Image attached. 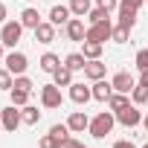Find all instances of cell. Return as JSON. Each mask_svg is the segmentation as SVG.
I'll use <instances>...</instances> for the list:
<instances>
[{"label": "cell", "instance_id": "1", "mask_svg": "<svg viewBox=\"0 0 148 148\" xmlns=\"http://www.w3.org/2000/svg\"><path fill=\"white\" fill-rule=\"evenodd\" d=\"M113 125H116V116L113 113H108V110H102L99 116H93L90 119V136H96V139H105L110 131H113Z\"/></svg>", "mask_w": 148, "mask_h": 148}, {"label": "cell", "instance_id": "2", "mask_svg": "<svg viewBox=\"0 0 148 148\" xmlns=\"http://www.w3.org/2000/svg\"><path fill=\"white\" fill-rule=\"evenodd\" d=\"M110 32H113V23H110V21H99V23H90V26H87V38H84V41L105 44V41H110Z\"/></svg>", "mask_w": 148, "mask_h": 148}, {"label": "cell", "instance_id": "3", "mask_svg": "<svg viewBox=\"0 0 148 148\" xmlns=\"http://www.w3.org/2000/svg\"><path fill=\"white\" fill-rule=\"evenodd\" d=\"M61 102H64V96H61V87H58L55 82L41 87V105H44L47 110H52V108H61Z\"/></svg>", "mask_w": 148, "mask_h": 148}, {"label": "cell", "instance_id": "4", "mask_svg": "<svg viewBox=\"0 0 148 148\" xmlns=\"http://www.w3.org/2000/svg\"><path fill=\"white\" fill-rule=\"evenodd\" d=\"M21 35H23V23L21 21H6L3 29H0V41H3L6 47H15L21 41Z\"/></svg>", "mask_w": 148, "mask_h": 148}, {"label": "cell", "instance_id": "5", "mask_svg": "<svg viewBox=\"0 0 148 148\" xmlns=\"http://www.w3.org/2000/svg\"><path fill=\"white\" fill-rule=\"evenodd\" d=\"M0 122H3V131H9V134H15L21 125H23V119H21V110H18V105H9V108H3L0 110Z\"/></svg>", "mask_w": 148, "mask_h": 148}, {"label": "cell", "instance_id": "6", "mask_svg": "<svg viewBox=\"0 0 148 148\" xmlns=\"http://www.w3.org/2000/svg\"><path fill=\"white\" fill-rule=\"evenodd\" d=\"M116 122H119V125H125V128H134V125H142V113H139V108L131 102L128 108L116 110Z\"/></svg>", "mask_w": 148, "mask_h": 148}, {"label": "cell", "instance_id": "7", "mask_svg": "<svg viewBox=\"0 0 148 148\" xmlns=\"http://www.w3.org/2000/svg\"><path fill=\"white\" fill-rule=\"evenodd\" d=\"M3 64H6V70L12 73V76H23L26 67H29V61H26L23 52H9V55L3 58Z\"/></svg>", "mask_w": 148, "mask_h": 148}, {"label": "cell", "instance_id": "8", "mask_svg": "<svg viewBox=\"0 0 148 148\" xmlns=\"http://www.w3.org/2000/svg\"><path fill=\"white\" fill-rule=\"evenodd\" d=\"M70 99L76 102V105H87V102L93 99V87H87V84H82V82H73V84H70Z\"/></svg>", "mask_w": 148, "mask_h": 148}, {"label": "cell", "instance_id": "9", "mask_svg": "<svg viewBox=\"0 0 148 148\" xmlns=\"http://www.w3.org/2000/svg\"><path fill=\"white\" fill-rule=\"evenodd\" d=\"M110 84H113V90H116V93H131V90L136 87L134 76H131V73H125V70H119V73H116V76L110 79Z\"/></svg>", "mask_w": 148, "mask_h": 148}, {"label": "cell", "instance_id": "10", "mask_svg": "<svg viewBox=\"0 0 148 148\" xmlns=\"http://www.w3.org/2000/svg\"><path fill=\"white\" fill-rule=\"evenodd\" d=\"M105 73H108V64H102V58H93L84 64V79H90V82L105 79Z\"/></svg>", "mask_w": 148, "mask_h": 148}, {"label": "cell", "instance_id": "11", "mask_svg": "<svg viewBox=\"0 0 148 148\" xmlns=\"http://www.w3.org/2000/svg\"><path fill=\"white\" fill-rule=\"evenodd\" d=\"M64 29H67V38L70 41H84L87 38V29H84V21L82 18H70V23Z\"/></svg>", "mask_w": 148, "mask_h": 148}, {"label": "cell", "instance_id": "12", "mask_svg": "<svg viewBox=\"0 0 148 148\" xmlns=\"http://www.w3.org/2000/svg\"><path fill=\"white\" fill-rule=\"evenodd\" d=\"M67 128H70L73 134H82L84 128H90L87 113H84V110H73V113H70V119H67Z\"/></svg>", "mask_w": 148, "mask_h": 148}, {"label": "cell", "instance_id": "13", "mask_svg": "<svg viewBox=\"0 0 148 148\" xmlns=\"http://www.w3.org/2000/svg\"><path fill=\"white\" fill-rule=\"evenodd\" d=\"M32 32H35V41H38V44H52V41H55V23H49V21H47V23L41 21L38 29H32Z\"/></svg>", "mask_w": 148, "mask_h": 148}, {"label": "cell", "instance_id": "14", "mask_svg": "<svg viewBox=\"0 0 148 148\" xmlns=\"http://www.w3.org/2000/svg\"><path fill=\"white\" fill-rule=\"evenodd\" d=\"M113 93H116V90H113V84H110V82H105V79L93 82V99H96V102H108Z\"/></svg>", "mask_w": 148, "mask_h": 148}, {"label": "cell", "instance_id": "15", "mask_svg": "<svg viewBox=\"0 0 148 148\" xmlns=\"http://www.w3.org/2000/svg\"><path fill=\"white\" fill-rule=\"evenodd\" d=\"M70 15H73L70 6H52V9H49V23H55V26L64 23V26H67V23H70Z\"/></svg>", "mask_w": 148, "mask_h": 148}, {"label": "cell", "instance_id": "16", "mask_svg": "<svg viewBox=\"0 0 148 148\" xmlns=\"http://www.w3.org/2000/svg\"><path fill=\"white\" fill-rule=\"evenodd\" d=\"M52 82H55L58 87H70V84H73V70L61 64V67H58V70L52 73Z\"/></svg>", "mask_w": 148, "mask_h": 148}, {"label": "cell", "instance_id": "17", "mask_svg": "<svg viewBox=\"0 0 148 148\" xmlns=\"http://www.w3.org/2000/svg\"><path fill=\"white\" fill-rule=\"evenodd\" d=\"M21 23H23V29H38V23H41L38 9H23L21 12Z\"/></svg>", "mask_w": 148, "mask_h": 148}, {"label": "cell", "instance_id": "18", "mask_svg": "<svg viewBox=\"0 0 148 148\" xmlns=\"http://www.w3.org/2000/svg\"><path fill=\"white\" fill-rule=\"evenodd\" d=\"M102 47H105V44H96V41H82V55H84L87 61L102 58Z\"/></svg>", "mask_w": 148, "mask_h": 148}, {"label": "cell", "instance_id": "19", "mask_svg": "<svg viewBox=\"0 0 148 148\" xmlns=\"http://www.w3.org/2000/svg\"><path fill=\"white\" fill-rule=\"evenodd\" d=\"M38 64H41V70H44V73H55V70L61 67V58H58L55 52H44Z\"/></svg>", "mask_w": 148, "mask_h": 148}, {"label": "cell", "instance_id": "20", "mask_svg": "<svg viewBox=\"0 0 148 148\" xmlns=\"http://www.w3.org/2000/svg\"><path fill=\"white\" fill-rule=\"evenodd\" d=\"M84 64H87V58H84L82 52H70V55L64 58V67H70L73 73H76V70H84Z\"/></svg>", "mask_w": 148, "mask_h": 148}, {"label": "cell", "instance_id": "21", "mask_svg": "<svg viewBox=\"0 0 148 148\" xmlns=\"http://www.w3.org/2000/svg\"><path fill=\"white\" fill-rule=\"evenodd\" d=\"M70 12L76 15V18L90 15V0H70Z\"/></svg>", "mask_w": 148, "mask_h": 148}, {"label": "cell", "instance_id": "22", "mask_svg": "<svg viewBox=\"0 0 148 148\" xmlns=\"http://www.w3.org/2000/svg\"><path fill=\"white\" fill-rule=\"evenodd\" d=\"M119 26L134 29V26H136V12H134V9H119Z\"/></svg>", "mask_w": 148, "mask_h": 148}, {"label": "cell", "instance_id": "23", "mask_svg": "<svg viewBox=\"0 0 148 148\" xmlns=\"http://www.w3.org/2000/svg\"><path fill=\"white\" fill-rule=\"evenodd\" d=\"M128 105H131L128 93H113V96L108 99V108H110V110H122V108H128Z\"/></svg>", "mask_w": 148, "mask_h": 148}, {"label": "cell", "instance_id": "24", "mask_svg": "<svg viewBox=\"0 0 148 148\" xmlns=\"http://www.w3.org/2000/svg\"><path fill=\"white\" fill-rule=\"evenodd\" d=\"M21 119H23V125H38V122H41V110L26 105V108L21 110Z\"/></svg>", "mask_w": 148, "mask_h": 148}, {"label": "cell", "instance_id": "25", "mask_svg": "<svg viewBox=\"0 0 148 148\" xmlns=\"http://www.w3.org/2000/svg\"><path fill=\"white\" fill-rule=\"evenodd\" d=\"M9 93H12V105H18V108H26V102H29V96H32L29 90H21V87H12Z\"/></svg>", "mask_w": 148, "mask_h": 148}, {"label": "cell", "instance_id": "26", "mask_svg": "<svg viewBox=\"0 0 148 148\" xmlns=\"http://www.w3.org/2000/svg\"><path fill=\"white\" fill-rule=\"evenodd\" d=\"M131 102H134V105H145V102H148V87L136 82V87L131 90Z\"/></svg>", "mask_w": 148, "mask_h": 148}, {"label": "cell", "instance_id": "27", "mask_svg": "<svg viewBox=\"0 0 148 148\" xmlns=\"http://www.w3.org/2000/svg\"><path fill=\"white\" fill-rule=\"evenodd\" d=\"M128 35H131V29H125V26H113V32H110V41L113 44H128Z\"/></svg>", "mask_w": 148, "mask_h": 148}, {"label": "cell", "instance_id": "28", "mask_svg": "<svg viewBox=\"0 0 148 148\" xmlns=\"http://www.w3.org/2000/svg\"><path fill=\"white\" fill-rule=\"evenodd\" d=\"M49 134H52V136H55L61 145L70 139V128H67V125H52V128H49Z\"/></svg>", "mask_w": 148, "mask_h": 148}, {"label": "cell", "instance_id": "29", "mask_svg": "<svg viewBox=\"0 0 148 148\" xmlns=\"http://www.w3.org/2000/svg\"><path fill=\"white\" fill-rule=\"evenodd\" d=\"M90 23H99V21H110V12L108 9H102V6H96V9H90Z\"/></svg>", "mask_w": 148, "mask_h": 148}, {"label": "cell", "instance_id": "30", "mask_svg": "<svg viewBox=\"0 0 148 148\" xmlns=\"http://www.w3.org/2000/svg\"><path fill=\"white\" fill-rule=\"evenodd\" d=\"M12 84H15V76L3 67V70H0V90H12Z\"/></svg>", "mask_w": 148, "mask_h": 148}, {"label": "cell", "instance_id": "31", "mask_svg": "<svg viewBox=\"0 0 148 148\" xmlns=\"http://www.w3.org/2000/svg\"><path fill=\"white\" fill-rule=\"evenodd\" d=\"M12 87H21V90H29V93H32L35 84H32V79H26V76H15V84H12Z\"/></svg>", "mask_w": 148, "mask_h": 148}, {"label": "cell", "instance_id": "32", "mask_svg": "<svg viewBox=\"0 0 148 148\" xmlns=\"http://www.w3.org/2000/svg\"><path fill=\"white\" fill-rule=\"evenodd\" d=\"M38 148H61V142H58V139H55L52 134H44V136H41V145H38Z\"/></svg>", "mask_w": 148, "mask_h": 148}, {"label": "cell", "instance_id": "33", "mask_svg": "<svg viewBox=\"0 0 148 148\" xmlns=\"http://www.w3.org/2000/svg\"><path fill=\"white\" fill-rule=\"evenodd\" d=\"M136 70H148V49L136 52Z\"/></svg>", "mask_w": 148, "mask_h": 148}, {"label": "cell", "instance_id": "34", "mask_svg": "<svg viewBox=\"0 0 148 148\" xmlns=\"http://www.w3.org/2000/svg\"><path fill=\"white\" fill-rule=\"evenodd\" d=\"M139 6H145V0H119V9H139Z\"/></svg>", "mask_w": 148, "mask_h": 148}, {"label": "cell", "instance_id": "35", "mask_svg": "<svg viewBox=\"0 0 148 148\" xmlns=\"http://www.w3.org/2000/svg\"><path fill=\"white\" fill-rule=\"evenodd\" d=\"M96 3H99L102 9H108V12H113V9L119 6V0H96Z\"/></svg>", "mask_w": 148, "mask_h": 148}, {"label": "cell", "instance_id": "36", "mask_svg": "<svg viewBox=\"0 0 148 148\" xmlns=\"http://www.w3.org/2000/svg\"><path fill=\"white\" fill-rule=\"evenodd\" d=\"M61 148H87V145H84V142H79V139H73V136H70V139H67V142H64Z\"/></svg>", "mask_w": 148, "mask_h": 148}, {"label": "cell", "instance_id": "37", "mask_svg": "<svg viewBox=\"0 0 148 148\" xmlns=\"http://www.w3.org/2000/svg\"><path fill=\"white\" fill-rule=\"evenodd\" d=\"M113 148H136L131 139H119V142H113Z\"/></svg>", "mask_w": 148, "mask_h": 148}, {"label": "cell", "instance_id": "38", "mask_svg": "<svg viewBox=\"0 0 148 148\" xmlns=\"http://www.w3.org/2000/svg\"><path fill=\"white\" fill-rule=\"evenodd\" d=\"M139 84L148 87V70H139Z\"/></svg>", "mask_w": 148, "mask_h": 148}, {"label": "cell", "instance_id": "39", "mask_svg": "<svg viewBox=\"0 0 148 148\" xmlns=\"http://www.w3.org/2000/svg\"><path fill=\"white\" fill-rule=\"evenodd\" d=\"M0 23H6V6L0 3Z\"/></svg>", "mask_w": 148, "mask_h": 148}, {"label": "cell", "instance_id": "40", "mask_svg": "<svg viewBox=\"0 0 148 148\" xmlns=\"http://www.w3.org/2000/svg\"><path fill=\"white\" fill-rule=\"evenodd\" d=\"M3 49H6V44H3V41H0V58H6V55H3Z\"/></svg>", "mask_w": 148, "mask_h": 148}, {"label": "cell", "instance_id": "41", "mask_svg": "<svg viewBox=\"0 0 148 148\" xmlns=\"http://www.w3.org/2000/svg\"><path fill=\"white\" fill-rule=\"evenodd\" d=\"M142 128H145V131H148V116H142Z\"/></svg>", "mask_w": 148, "mask_h": 148}, {"label": "cell", "instance_id": "42", "mask_svg": "<svg viewBox=\"0 0 148 148\" xmlns=\"http://www.w3.org/2000/svg\"><path fill=\"white\" fill-rule=\"evenodd\" d=\"M142 148H148V142H145V145H142Z\"/></svg>", "mask_w": 148, "mask_h": 148}, {"label": "cell", "instance_id": "43", "mask_svg": "<svg viewBox=\"0 0 148 148\" xmlns=\"http://www.w3.org/2000/svg\"><path fill=\"white\" fill-rule=\"evenodd\" d=\"M0 128H3V122H0Z\"/></svg>", "mask_w": 148, "mask_h": 148}, {"label": "cell", "instance_id": "44", "mask_svg": "<svg viewBox=\"0 0 148 148\" xmlns=\"http://www.w3.org/2000/svg\"><path fill=\"white\" fill-rule=\"evenodd\" d=\"M145 6H148V0H145Z\"/></svg>", "mask_w": 148, "mask_h": 148}, {"label": "cell", "instance_id": "45", "mask_svg": "<svg viewBox=\"0 0 148 148\" xmlns=\"http://www.w3.org/2000/svg\"><path fill=\"white\" fill-rule=\"evenodd\" d=\"M145 105H148V102H145Z\"/></svg>", "mask_w": 148, "mask_h": 148}]
</instances>
